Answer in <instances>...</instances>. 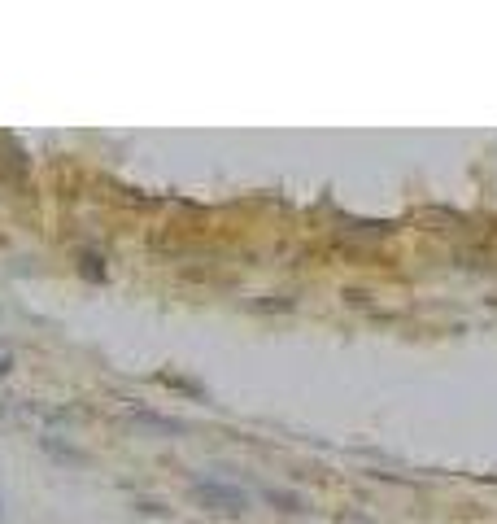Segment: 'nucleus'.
<instances>
[{
  "label": "nucleus",
  "mask_w": 497,
  "mask_h": 524,
  "mask_svg": "<svg viewBox=\"0 0 497 524\" xmlns=\"http://www.w3.org/2000/svg\"><path fill=\"white\" fill-rule=\"evenodd\" d=\"M192 498H197V507L218 511V516H245L249 511V494L240 490V485L218 481V476H201V481H192Z\"/></svg>",
  "instance_id": "nucleus-1"
},
{
  "label": "nucleus",
  "mask_w": 497,
  "mask_h": 524,
  "mask_svg": "<svg viewBox=\"0 0 497 524\" xmlns=\"http://www.w3.org/2000/svg\"><path fill=\"white\" fill-rule=\"evenodd\" d=\"M0 180H5L9 188H18V184H27V175H31V162H27V149L18 145L14 136H0Z\"/></svg>",
  "instance_id": "nucleus-2"
},
{
  "label": "nucleus",
  "mask_w": 497,
  "mask_h": 524,
  "mask_svg": "<svg viewBox=\"0 0 497 524\" xmlns=\"http://www.w3.org/2000/svg\"><path fill=\"white\" fill-rule=\"evenodd\" d=\"M131 415H136L140 424H149V428H157V433H188V424L184 420H171V415H157V411H144V407H131Z\"/></svg>",
  "instance_id": "nucleus-3"
},
{
  "label": "nucleus",
  "mask_w": 497,
  "mask_h": 524,
  "mask_svg": "<svg viewBox=\"0 0 497 524\" xmlns=\"http://www.w3.org/2000/svg\"><path fill=\"white\" fill-rule=\"evenodd\" d=\"M266 503H275L280 511H306V503H301L297 494H288V490H262Z\"/></svg>",
  "instance_id": "nucleus-4"
},
{
  "label": "nucleus",
  "mask_w": 497,
  "mask_h": 524,
  "mask_svg": "<svg viewBox=\"0 0 497 524\" xmlns=\"http://www.w3.org/2000/svg\"><path fill=\"white\" fill-rule=\"evenodd\" d=\"M166 380H171L175 389H184V393H197V398H205V389L197 385V380H184V376H166Z\"/></svg>",
  "instance_id": "nucleus-5"
},
{
  "label": "nucleus",
  "mask_w": 497,
  "mask_h": 524,
  "mask_svg": "<svg viewBox=\"0 0 497 524\" xmlns=\"http://www.w3.org/2000/svg\"><path fill=\"white\" fill-rule=\"evenodd\" d=\"M83 271H92V280L105 276V271H101V258H96V254H83Z\"/></svg>",
  "instance_id": "nucleus-6"
}]
</instances>
